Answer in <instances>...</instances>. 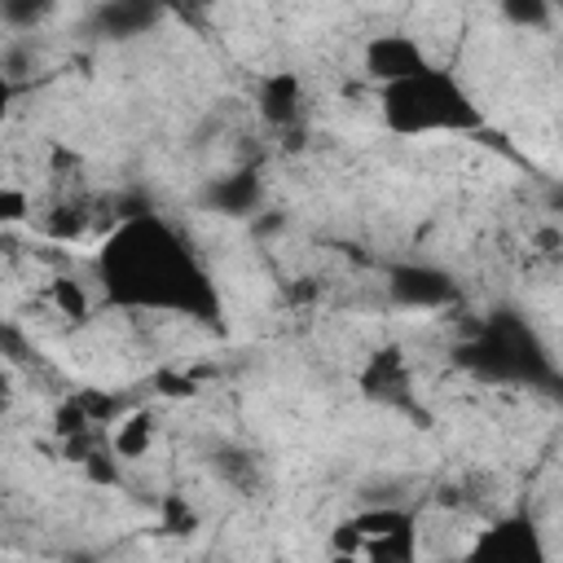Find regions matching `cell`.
<instances>
[{
    "label": "cell",
    "instance_id": "obj_1",
    "mask_svg": "<svg viewBox=\"0 0 563 563\" xmlns=\"http://www.w3.org/2000/svg\"><path fill=\"white\" fill-rule=\"evenodd\" d=\"M97 282L110 308L180 312L198 321L220 317L211 273L202 268L185 233L150 207L119 216V224L106 233L97 251Z\"/></svg>",
    "mask_w": 563,
    "mask_h": 563
},
{
    "label": "cell",
    "instance_id": "obj_2",
    "mask_svg": "<svg viewBox=\"0 0 563 563\" xmlns=\"http://www.w3.org/2000/svg\"><path fill=\"white\" fill-rule=\"evenodd\" d=\"M378 119L391 136H444V132H479L484 128V110L475 106V97L466 92V84L427 62L422 70L383 84L378 88Z\"/></svg>",
    "mask_w": 563,
    "mask_h": 563
},
{
    "label": "cell",
    "instance_id": "obj_3",
    "mask_svg": "<svg viewBox=\"0 0 563 563\" xmlns=\"http://www.w3.org/2000/svg\"><path fill=\"white\" fill-rule=\"evenodd\" d=\"M330 550L339 559L365 563H413L418 559V515L405 501H361L334 523Z\"/></svg>",
    "mask_w": 563,
    "mask_h": 563
},
{
    "label": "cell",
    "instance_id": "obj_4",
    "mask_svg": "<svg viewBox=\"0 0 563 563\" xmlns=\"http://www.w3.org/2000/svg\"><path fill=\"white\" fill-rule=\"evenodd\" d=\"M356 391L383 409H413V369L400 347H374L356 369Z\"/></svg>",
    "mask_w": 563,
    "mask_h": 563
},
{
    "label": "cell",
    "instance_id": "obj_5",
    "mask_svg": "<svg viewBox=\"0 0 563 563\" xmlns=\"http://www.w3.org/2000/svg\"><path fill=\"white\" fill-rule=\"evenodd\" d=\"M427 62H431L427 48H422L409 31H378V35H369L365 48H361V70H365V79H369L374 88L396 84V79L422 70Z\"/></svg>",
    "mask_w": 563,
    "mask_h": 563
},
{
    "label": "cell",
    "instance_id": "obj_6",
    "mask_svg": "<svg viewBox=\"0 0 563 563\" xmlns=\"http://www.w3.org/2000/svg\"><path fill=\"white\" fill-rule=\"evenodd\" d=\"M471 554L493 559V563H541L545 550H541L537 528L528 519H497V523L475 532Z\"/></svg>",
    "mask_w": 563,
    "mask_h": 563
},
{
    "label": "cell",
    "instance_id": "obj_7",
    "mask_svg": "<svg viewBox=\"0 0 563 563\" xmlns=\"http://www.w3.org/2000/svg\"><path fill=\"white\" fill-rule=\"evenodd\" d=\"M387 295L405 308H440L457 295V282L431 264H396L387 277Z\"/></svg>",
    "mask_w": 563,
    "mask_h": 563
},
{
    "label": "cell",
    "instance_id": "obj_8",
    "mask_svg": "<svg viewBox=\"0 0 563 563\" xmlns=\"http://www.w3.org/2000/svg\"><path fill=\"white\" fill-rule=\"evenodd\" d=\"M255 110L268 128L295 132L303 119V79L295 70H273L255 84Z\"/></svg>",
    "mask_w": 563,
    "mask_h": 563
},
{
    "label": "cell",
    "instance_id": "obj_9",
    "mask_svg": "<svg viewBox=\"0 0 563 563\" xmlns=\"http://www.w3.org/2000/svg\"><path fill=\"white\" fill-rule=\"evenodd\" d=\"M207 466H211V475H216L224 488H233V493H242V497L264 488V462H260V453L246 449V444H216V449L207 453Z\"/></svg>",
    "mask_w": 563,
    "mask_h": 563
},
{
    "label": "cell",
    "instance_id": "obj_10",
    "mask_svg": "<svg viewBox=\"0 0 563 563\" xmlns=\"http://www.w3.org/2000/svg\"><path fill=\"white\" fill-rule=\"evenodd\" d=\"M260 202H264V180L251 167L229 172V176L207 185V207H216L220 216H255Z\"/></svg>",
    "mask_w": 563,
    "mask_h": 563
},
{
    "label": "cell",
    "instance_id": "obj_11",
    "mask_svg": "<svg viewBox=\"0 0 563 563\" xmlns=\"http://www.w3.org/2000/svg\"><path fill=\"white\" fill-rule=\"evenodd\" d=\"M154 435H158V418H154L150 409H128V413L114 418L106 444H110L123 462H136V457H145V453L154 449Z\"/></svg>",
    "mask_w": 563,
    "mask_h": 563
},
{
    "label": "cell",
    "instance_id": "obj_12",
    "mask_svg": "<svg viewBox=\"0 0 563 563\" xmlns=\"http://www.w3.org/2000/svg\"><path fill=\"white\" fill-rule=\"evenodd\" d=\"M48 308L62 317V321H70V325H84L88 321V312H92V295L84 290V282L79 277H70V273H57L53 282H48Z\"/></svg>",
    "mask_w": 563,
    "mask_h": 563
},
{
    "label": "cell",
    "instance_id": "obj_13",
    "mask_svg": "<svg viewBox=\"0 0 563 563\" xmlns=\"http://www.w3.org/2000/svg\"><path fill=\"white\" fill-rule=\"evenodd\" d=\"M57 4L62 0H0V22L13 35H35L57 13Z\"/></svg>",
    "mask_w": 563,
    "mask_h": 563
},
{
    "label": "cell",
    "instance_id": "obj_14",
    "mask_svg": "<svg viewBox=\"0 0 563 563\" xmlns=\"http://www.w3.org/2000/svg\"><path fill=\"white\" fill-rule=\"evenodd\" d=\"M35 66H40V48H35L31 35H9V40L0 44V70H4L18 88H22V79L35 75Z\"/></svg>",
    "mask_w": 563,
    "mask_h": 563
},
{
    "label": "cell",
    "instance_id": "obj_15",
    "mask_svg": "<svg viewBox=\"0 0 563 563\" xmlns=\"http://www.w3.org/2000/svg\"><path fill=\"white\" fill-rule=\"evenodd\" d=\"M497 9L519 31H550L554 26V0H497Z\"/></svg>",
    "mask_w": 563,
    "mask_h": 563
},
{
    "label": "cell",
    "instance_id": "obj_16",
    "mask_svg": "<svg viewBox=\"0 0 563 563\" xmlns=\"http://www.w3.org/2000/svg\"><path fill=\"white\" fill-rule=\"evenodd\" d=\"M84 229H88V211H84V202H62V207L44 220V233H48V238H62V242L79 238Z\"/></svg>",
    "mask_w": 563,
    "mask_h": 563
},
{
    "label": "cell",
    "instance_id": "obj_17",
    "mask_svg": "<svg viewBox=\"0 0 563 563\" xmlns=\"http://www.w3.org/2000/svg\"><path fill=\"white\" fill-rule=\"evenodd\" d=\"M31 220V194L22 185H0V229Z\"/></svg>",
    "mask_w": 563,
    "mask_h": 563
},
{
    "label": "cell",
    "instance_id": "obj_18",
    "mask_svg": "<svg viewBox=\"0 0 563 563\" xmlns=\"http://www.w3.org/2000/svg\"><path fill=\"white\" fill-rule=\"evenodd\" d=\"M194 528H198V515L185 506V497H167V501H163V532L189 537Z\"/></svg>",
    "mask_w": 563,
    "mask_h": 563
},
{
    "label": "cell",
    "instance_id": "obj_19",
    "mask_svg": "<svg viewBox=\"0 0 563 563\" xmlns=\"http://www.w3.org/2000/svg\"><path fill=\"white\" fill-rule=\"evenodd\" d=\"M13 97H18V84L0 70V128H4V119H9V110H13Z\"/></svg>",
    "mask_w": 563,
    "mask_h": 563
}]
</instances>
